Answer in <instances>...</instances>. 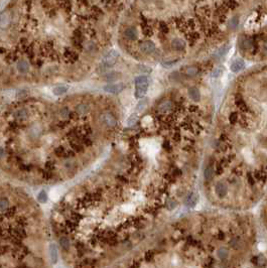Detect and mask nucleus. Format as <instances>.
Returning <instances> with one entry per match:
<instances>
[{
	"mask_svg": "<svg viewBox=\"0 0 267 268\" xmlns=\"http://www.w3.org/2000/svg\"><path fill=\"white\" fill-rule=\"evenodd\" d=\"M60 242H61V246H62L63 249L69 250V248H70V241H69L68 238H66V237L61 238Z\"/></svg>",
	"mask_w": 267,
	"mask_h": 268,
	"instance_id": "bb28decb",
	"label": "nucleus"
},
{
	"mask_svg": "<svg viewBox=\"0 0 267 268\" xmlns=\"http://www.w3.org/2000/svg\"><path fill=\"white\" fill-rule=\"evenodd\" d=\"M138 120V116L137 114H132L131 116H129L127 119V122H126V124H127V126H133L134 124H136V122H137Z\"/></svg>",
	"mask_w": 267,
	"mask_h": 268,
	"instance_id": "393cba45",
	"label": "nucleus"
},
{
	"mask_svg": "<svg viewBox=\"0 0 267 268\" xmlns=\"http://www.w3.org/2000/svg\"><path fill=\"white\" fill-rule=\"evenodd\" d=\"M120 78H121V74L118 72H110L108 74L104 75V79L107 82H113V81H116Z\"/></svg>",
	"mask_w": 267,
	"mask_h": 268,
	"instance_id": "9d476101",
	"label": "nucleus"
},
{
	"mask_svg": "<svg viewBox=\"0 0 267 268\" xmlns=\"http://www.w3.org/2000/svg\"><path fill=\"white\" fill-rule=\"evenodd\" d=\"M89 106L87 105V104H81V105H79L78 107H77V112L80 114H85L87 113V112L89 111Z\"/></svg>",
	"mask_w": 267,
	"mask_h": 268,
	"instance_id": "a878e982",
	"label": "nucleus"
},
{
	"mask_svg": "<svg viewBox=\"0 0 267 268\" xmlns=\"http://www.w3.org/2000/svg\"><path fill=\"white\" fill-rule=\"evenodd\" d=\"M137 69L139 70V72H142V73H150L151 72V68H150V67H147V66H144V65H139V66H137Z\"/></svg>",
	"mask_w": 267,
	"mask_h": 268,
	"instance_id": "2f4dec72",
	"label": "nucleus"
},
{
	"mask_svg": "<svg viewBox=\"0 0 267 268\" xmlns=\"http://www.w3.org/2000/svg\"><path fill=\"white\" fill-rule=\"evenodd\" d=\"M147 89L148 87H145V86H138V87H135V97L136 98H143L144 96L146 95V93H147Z\"/></svg>",
	"mask_w": 267,
	"mask_h": 268,
	"instance_id": "9b49d317",
	"label": "nucleus"
},
{
	"mask_svg": "<svg viewBox=\"0 0 267 268\" xmlns=\"http://www.w3.org/2000/svg\"><path fill=\"white\" fill-rule=\"evenodd\" d=\"M9 22H10V17L7 13H2L0 15V27L5 28L9 24Z\"/></svg>",
	"mask_w": 267,
	"mask_h": 268,
	"instance_id": "f3484780",
	"label": "nucleus"
},
{
	"mask_svg": "<svg viewBox=\"0 0 267 268\" xmlns=\"http://www.w3.org/2000/svg\"><path fill=\"white\" fill-rule=\"evenodd\" d=\"M28 116V113L25 109H18L14 113V117L17 120H25Z\"/></svg>",
	"mask_w": 267,
	"mask_h": 268,
	"instance_id": "6ab92c4d",
	"label": "nucleus"
},
{
	"mask_svg": "<svg viewBox=\"0 0 267 268\" xmlns=\"http://www.w3.org/2000/svg\"><path fill=\"white\" fill-rule=\"evenodd\" d=\"M175 206H177V204H175V203H173V204H171V203H169V209H173Z\"/></svg>",
	"mask_w": 267,
	"mask_h": 268,
	"instance_id": "e433bc0d",
	"label": "nucleus"
},
{
	"mask_svg": "<svg viewBox=\"0 0 267 268\" xmlns=\"http://www.w3.org/2000/svg\"><path fill=\"white\" fill-rule=\"evenodd\" d=\"M237 118V116H236V114H232L231 115V117H230V119H231V122H235V119Z\"/></svg>",
	"mask_w": 267,
	"mask_h": 268,
	"instance_id": "c9c22d12",
	"label": "nucleus"
},
{
	"mask_svg": "<svg viewBox=\"0 0 267 268\" xmlns=\"http://www.w3.org/2000/svg\"><path fill=\"white\" fill-rule=\"evenodd\" d=\"M3 154H4V150H3L2 148H0V157L2 156Z\"/></svg>",
	"mask_w": 267,
	"mask_h": 268,
	"instance_id": "4c0bfd02",
	"label": "nucleus"
},
{
	"mask_svg": "<svg viewBox=\"0 0 267 268\" xmlns=\"http://www.w3.org/2000/svg\"><path fill=\"white\" fill-rule=\"evenodd\" d=\"M118 57H119V54H118L115 50L109 51V52L104 56V58H103V65L106 67L113 66L116 63V61H117Z\"/></svg>",
	"mask_w": 267,
	"mask_h": 268,
	"instance_id": "f257e3e1",
	"label": "nucleus"
},
{
	"mask_svg": "<svg viewBox=\"0 0 267 268\" xmlns=\"http://www.w3.org/2000/svg\"><path fill=\"white\" fill-rule=\"evenodd\" d=\"M171 108H173V103H171V101H165L159 105L158 110H159V112H161V113H167V112L171 111Z\"/></svg>",
	"mask_w": 267,
	"mask_h": 268,
	"instance_id": "f8f14e48",
	"label": "nucleus"
},
{
	"mask_svg": "<svg viewBox=\"0 0 267 268\" xmlns=\"http://www.w3.org/2000/svg\"><path fill=\"white\" fill-rule=\"evenodd\" d=\"M49 253H51V258L53 263H57L58 261V249L55 244H51L49 247Z\"/></svg>",
	"mask_w": 267,
	"mask_h": 268,
	"instance_id": "dca6fc26",
	"label": "nucleus"
},
{
	"mask_svg": "<svg viewBox=\"0 0 267 268\" xmlns=\"http://www.w3.org/2000/svg\"><path fill=\"white\" fill-rule=\"evenodd\" d=\"M215 191H216L217 195H218L219 197H224L227 193V188L224 184H220V182H219V184H217L216 188H215Z\"/></svg>",
	"mask_w": 267,
	"mask_h": 268,
	"instance_id": "a211bd4d",
	"label": "nucleus"
},
{
	"mask_svg": "<svg viewBox=\"0 0 267 268\" xmlns=\"http://www.w3.org/2000/svg\"><path fill=\"white\" fill-rule=\"evenodd\" d=\"M218 256L220 259H226L228 257V250L225 248H221L218 251Z\"/></svg>",
	"mask_w": 267,
	"mask_h": 268,
	"instance_id": "cd10ccee",
	"label": "nucleus"
},
{
	"mask_svg": "<svg viewBox=\"0 0 267 268\" xmlns=\"http://www.w3.org/2000/svg\"><path fill=\"white\" fill-rule=\"evenodd\" d=\"M8 206V201L6 199H0V209L1 210H4Z\"/></svg>",
	"mask_w": 267,
	"mask_h": 268,
	"instance_id": "473e14b6",
	"label": "nucleus"
},
{
	"mask_svg": "<svg viewBox=\"0 0 267 268\" xmlns=\"http://www.w3.org/2000/svg\"><path fill=\"white\" fill-rule=\"evenodd\" d=\"M229 51V44H224V46H222L220 48H218V50L216 51V53H215V57L216 58H222L223 56H225L226 55V53Z\"/></svg>",
	"mask_w": 267,
	"mask_h": 268,
	"instance_id": "412c9836",
	"label": "nucleus"
},
{
	"mask_svg": "<svg viewBox=\"0 0 267 268\" xmlns=\"http://www.w3.org/2000/svg\"><path fill=\"white\" fill-rule=\"evenodd\" d=\"M149 85V79L145 76H139L135 79V87L138 86H145L148 87Z\"/></svg>",
	"mask_w": 267,
	"mask_h": 268,
	"instance_id": "4468645a",
	"label": "nucleus"
},
{
	"mask_svg": "<svg viewBox=\"0 0 267 268\" xmlns=\"http://www.w3.org/2000/svg\"><path fill=\"white\" fill-rule=\"evenodd\" d=\"M67 91H68V87L64 86V85H58V86H56L53 89V93L57 96L63 95V94L66 93Z\"/></svg>",
	"mask_w": 267,
	"mask_h": 268,
	"instance_id": "2eb2a0df",
	"label": "nucleus"
},
{
	"mask_svg": "<svg viewBox=\"0 0 267 268\" xmlns=\"http://www.w3.org/2000/svg\"><path fill=\"white\" fill-rule=\"evenodd\" d=\"M155 48H156L155 44H154L152 41H149V40L143 41V42L140 44V50H141L144 54H147V55L152 54V53L155 51Z\"/></svg>",
	"mask_w": 267,
	"mask_h": 268,
	"instance_id": "20e7f679",
	"label": "nucleus"
},
{
	"mask_svg": "<svg viewBox=\"0 0 267 268\" xmlns=\"http://www.w3.org/2000/svg\"><path fill=\"white\" fill-rule=\"evenodd\" d=\"M242 46L245 48H249L251 46V42L248 40V39H244V40L242 41Z\"/></svg>",
	"mask_w": 267,
	"mask_h": 268,
	"instance_id": "72a5a7b5",
	"label": "nucleus"
},
{
	"mask_svg": "<svg viewBox=\"0 0 267 268\" xmlns=\"http://www.w3.org/2000/svg\"><path fill=\"white\" fill-rule=\"evenodd\" d=\"M204 175H205V178L206 180H210V178H212V176H213V169H212V167H207V168L205 169V171H204Z\"/></svg>",
	"mask_w": 267,
	"mask_h": 268,
	"instance_id": "c756f323",
	"label": "nucleus"
},
{
	"mask_svg": "<svg viewBox=\"0 0 267 268\" xmlns=\"http://www.w3.org/2000/svg\"><path fill=\"white\" fill-rule=\"evenodd\" d=\"M41 132H42V128H41V126L38 125V124H35V125L31 126L30 129H29V134H30L33 138L38 137L41 134Z\"/></svg>",
	"mask_w": 267,
	"mask_h": 268,
	"instance_id": "6e6552de",
	"label": "nucleus"
},
{
	"mask_svg": "<svg viewBox=\"0 0 267 268\" xmlns=\"http://www.w3.org/2000/svg\"><path fill=\"white\" fill-rule=\"evenodd\" d=\"M17 69H18L19 72L26 73L29 69V66L27 64V62H25V61H19L18 64H17Z\"/></svg>",
	"mask_w": 267,
	"mask_h": 268,
	"instance_id": "4be33fe9",
	"label": "nucleus"
},
{
	"mask_svg": "<svg viewBox=\"0 0 267 268\" xmlns=\"http://www.w3.org/2000/svg\"><path fill=\"white\" fill-rule=\"evenodd\" d=\"M146 106H147V100L146 99L140 100V101L138 102L137 105H136V111H138V112L143 111V110L146 108Z\"/></svg>",
	"mask_w": 267,
	"mask_h": 268,
	"instance_id": "5701e85b",
	"label": "nucleus"
},
{
	"mask_svg": "<svg viewBox=\"0 0 267 268\" xmlns=\"http://www.w3.org/2000/svg\"><path fill=\"white\" fill-rule=\"evenodd\" d=\"M101 120L103 123L106 124L108 127H115L116 126V119L112 114L104 113L101 115Z\"/></svg>",
	"mask_w": 267,
	"mask_h": 268,
	"instance_id": "7ed1b4c3",
	"label": "nucleus"
},
{
	"mask_svg": "<svg viewBox=\"0 0 267 268\" xmlns=\"http://www.w3.org/2000/svg\"><path fill=\"white\" fill-rule=\"evenodd\" d=\"M125 87V85L123 83H118V84H110V85H106L104 87V91L107 92V93L110 94H118L122 91Z\"/></svg>",
	"mask_w": 267,
	"mask_h": 268,
	"instance_id": "f03ea898",
	"label": "nucleus"
},
{
	"mask_svg": "<svg viewBox=\"0 0 267 268\" xmlns=\"http://www.w3.org/2000/svg\"><path fill=\"white\" fill-rule=\"evenodd\" d=\"M171 46H173L175 50L177 51H183V48H185V41L183 40V39H179V38H175L173 39V41H171Z\"/></svg>",
	"mask_w": 267,
	"mask_h": 268,
	"instance_id": "1a4fd4ad",
	"label": "nucleus"
},
{
	"mask_svg": "<svg viewBox=\"0 0 267 268\" xmlns=\"http://www.w3.org/2000/svg\"><path fill=\"white\" fill-rule=\"evenodd\" d=\"M198 73H199V69L196 66H189L185 69V75H187V77H191V78L197 76Z\"/></svg>",
	"mask_w": 267,
	"mask_h": 268,
	"instance_id": "aec40b11",
	"label": "nucleus"
},
{
	"mask_svg": "<svg viewBox=\"0 0 267 268\" xmlns=\"http://www.w3.org/2000/svg\"><path fill=\"white\" fill-rule=\"evenodd\" d=\"M124 35H125L128 39L133 40V39H136V37H137V31H136V29L134 28V27H128V28H126L125 31H124Z\"/></svg>",
	"mask_w": 267,
	"mask_h": 268,
	"instance_id": "ddd939ff",
	"label": "nucleus"
},
{
	"mask_svg": "<svg viewBox=\"0 0 267 268\" xmlns=\"http://www.w3.org/2000/svg\"><path fill=\"white\" fill-rule=\"evenodd\" d=\"M37 200H38L40 203H45V202H47V193H45L44 191H41V192L38 194V196H37Z\"/></svg>",
	"mask_w": 267,
	"mask_h": 268,
	"instance_id": "c85d7f7f",
	"label": "nucleus"
},
{
	"mask_svg": "<svg viewBox=\"0 0 267 268\" xmlns=\"http://www.w3.org/2000/svg\"><path fill=\"white\" fill-rule=\"evenodd\" d=\"M222 72H223V69L222 68L215 69V70L212 72L211 77H212V78H218V77H220L221 75H222Z\"/></svg>",
	"mask_w": 267,
	"mask_h": 268,
	"instance_id": "7c9ffc66",
	"label": "nucleus"
},
{
	"mask_svg": "<svg viewBox=\"0 0 267 268\" xmlns=\"http://www.w3.org/2000/svg\"><path fill=\"white\" fill-rule=\"evenodd\" d=\"M198 200H199V196L196 193H191L189 196L185 198V205L189 208H194V207L197 205Z\"/></svg>",
	"mask_w": 267,
	"mask_h": 268,
	"instance_id": "39448f33",
	"label": "nucleus"
},
{
	"mask_svg": "<svg viewBox=\"0 0 267 268\" xmlns=\"http://www.w3.org/2000/svg\"><path fill=\"white\" fill-rule=\"evenodd\" d=\"M179 59H173V60H165V61H162L161 62V65H162V67H165V68H169V67L173 66L175 64H177V62H179Z\"/></svg>",
	"mask_w": 267,
	"mask_h": 268,
	"instance_id": "b1692460",
	"label": "nucleus"
},
{
	"mask_svg": "<svg viewBox=\"0 0 267 268\" xmlns=\"http://www.w3.org/2000/svg\"><path fill=\"white\" fill-rule=\"evenodd\" d=\"M256 260H257V263H258L260 266H261V265H264V264H266V260H265L263 257H260V256H259V257H257Z\"/></svg>",
	"mask_w": 267,
	"mask_h": 268,
	"instance_id": "f704fd0d",
	"label": "nucleus"
},
{
	"mask_svg": "<svg viewBox=\"0 0 267 268\" xmlns=\"http://www.w3.org/2000/svg\"><path fill=\"white\" fill-rule=\"evenodd\" d=\"M245 67V63L242 60H236L231 65V71L233 73H238Z\"/></svg>",
	"mask_w": 267,
	"mask_h": 268,
	"instance_id": "423d86ee",
	"label": "nucleus"
},
{
	"mask_svg": "<svg viewBox=\"0 0 267 268\" xmlns=\"http://www.w3.org/2000/svg\"><path fill=\"white\" fill-rule=\"evenodd\" d=\"M189 95L191 97V100H194L195 102H198L201 100V92L198 88L196 87H193L189 90Z\"/></svg>",
	"mask_w": 267,
	"mask_h": 268,
	"instance_id": "0eeeda50",
	"label": "nucleus"
}]
</instances>
